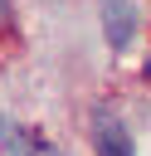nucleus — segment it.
Masks as SVG:
<instances>
[{
	"mask_svg": "<svg viewBox=\"0 0 151 156\" xmlns=\"http://www.w3.org/2000/svg\"><path fill=\"white\" fill-rule=\"evenodd\" d=\"M136 29H141V15H136L132 0H107L102 5V34H107L112 49H132Z\"/></svg>",
	"mask_w": 151,
	"mask_h": 156,
	"instance_id": "nucleus-1",
	"label": "nucleus"
},
{
	"mask_svg": "<svg viewBox=\"0 0 151 156\" xmlns=\"http://www.w3.org/2000/svg\"><path fill=\"white\" fill-rule=\"evenodd\" d=\"M93 146H97V156H136V146H132V136H127V127L117 117L93 122Z\"/></svg>",
	"mask_w": 151,
	"mask_h": 156,
	"instance_id": "nucleus-2",
	"label": "nucleus"
},
{
	"mask_svg": "<svg viewBox=\"0 0 151 156\" xmlns=\"http://www.w3.org/2000/svg\"><path fill=\"white\" fill-rule=\"evenodd\" d=\"M146 73H151V63H146Z\"/></svg>",
	"mask_w": 151,
	"mask_h": 156,
	"instance_id": "nucleus-3",
	"label": "nucleus"
}]
</instances>
